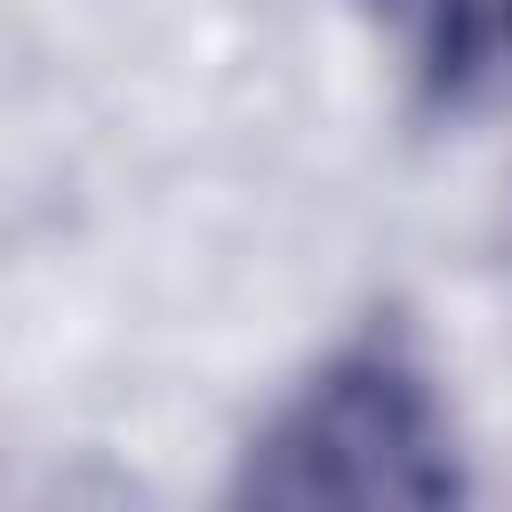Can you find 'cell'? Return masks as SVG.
Here are the masks:
<instances>
[{
	"label": "cell",
	"mask_w": 512,
	"mask_h": 512,
	"mask_svg": "<svg viewBox=\"0 0 512 512\" xmlns=\"http://www.w3.org/2000/svg\"><path fill=\"white\" fill-rule=\"evenodd\" d=\"M240 496L256 504H448L464 496L456 424L400 328L336 344L248 440Z\"/></svg>",
	"instance_id": "cell-1"
},
{
	"label": "cell",
	"mask_w": 512,
	"mask_h": 512,
	"mask_svg": "<svg viewBox=\"0 0 512 512\" xmlns=\"http://www.w3.org/2000/svg\"><path fill=\"white\" fill-rule=\"evenodd\" d=\"M424 96L480 104L512 88V0H392Z\"/></svg>",
	"instance_id": "cell-2"
}]
</instances>
